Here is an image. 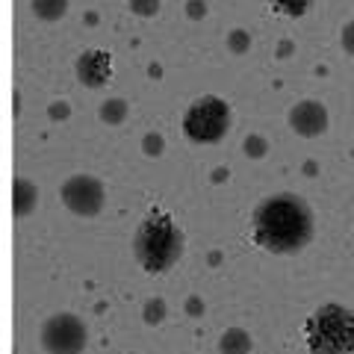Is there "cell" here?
<instances>
[{
	"mask_svg": "<svg viewBox=\"0 0 354 354\" xmlns=\"http://www.w3.org/2000/svg\"><path fill=\"white\" fill-rule=\"evenodd\" d=\"M316 236V213L301 195L274 192L254 207L251 213V242L269 254L304 251Z\"/></svg>",
	"mask_w": 354,
	"mask_h": 354,
	"instance_id": "6da1fadb",
	"label": "cell"
},
{
	"mask_svg": "<svg viewBox=\"0 0 354 354\" xmlns=\"http://www.w3.org/2000/svg\"><path fill=\"white\" fill-rule=\"evenodd\" d=\"M133 260L148 274H165L180 263L186 251V234L171 209L151 207L133 234Z\"/></svg>",
	"mask_w": 354,
	"mask_h": 354,
	"instance_id": "7a4b0ae2",
	"label": "cell"
},
{
	"mask_svg": "<svg viewBox=\"0 0 354 354\" xmlns=\"http://www.w3.org/2000/svg\"><path fill=\"white\" fill-rule=\"evenodd\" d=\"M310 354H354V310L322 304L304 325Z\"/></svg>",
	"mask_w": 354,
	"mask_h": 354,
	"instance_id": "3957f363",
	"label": "cell"
},
{
	"mask_svg": "<svg viewBox=\"0 0 354 354\" xmlns=\"http://www.w3.org/2000/svg\"><path fill=\"white\" fill-rule=\"evenodd\" d=\"M234 124V109L221 95H201L186 106L180 118V130L192 145H218L230 133Z\"/></svg>",
	"mask_w": 354,
	"mask_h": 354,
	"instance_id": "277c9868",
	"label": "cell"
},
{
	"mask_svg": "<svg viewBox=\"0 0 354 354\" xmlns=\"http://www.w3.org/2000/svg\"><path fill=\"white\" fill-rule=\"evenodd\" d=\"M39 342L48 354H83L88 346V328L74 313H53L44 319Z\"/></svg>",
	"mask_w": 354,
	"mask_h": 354,
	"instance_id": "5b68a950",
	"label": "cell"
},
{
	"mask_svg": "<svg viewBox=\"0 0 354 354\" xmlns=\"http://www.w3.org/2000/svg\"><path fill=\"white\" fill-rule=\"evenodd\" d=\"M59 198L68 213L80 216V218H95L104 213L106 186L101 177H95V174H71L68 180L59 186Z\"/></svg>",
	"mask_w": 354,
	"mask_h": 354,
	"instance_id": "8992f818",
	"label": "cell"
},
{
	"mask_svg": "<svg viewBox=\"0 0 354 354\" xmlns=\"http://www.w3.org/2000/svg\"><path fill=\"white\" fill-rule=\"evenodd\" d=\"M74 71H77V80L88 88H101L106 83H113L115 77V59L113 53L104 50V48H86L80 57L74 62Z\"/></svg>",
	"mask_w": 354,
	"mask_h": 354,
	"instance_id": "52a82bcc",
	"label": "cell"
},
{
	"mask_svg": "<svg viewBox=\"0 0 354 354\" xmlns=\"http://www.w3.org/2000/svg\"><path fill=\"white\" fill-rule=\"evenodd\" d=\"M290 127L295 136H304V139H316L328 133V124H330V115H328V106L322 101H313V97H304L290 106Z\"/></svg>",
	"mask_w": 354,
	"mask_h": 354,
	"instance_id": "ba28073f",
	"label": "cell"
},
{
	"mask_svg": "<svg viewBox=\"0 0 354 354\" xmlns=\"http://www.w3.org/2000/svg\"><path fill=\"white\" fill-rule=\"evenodd\" d=\"M39 207V186L30 177H15L12 183V213L18 221H24L27 216L36 213Z\"/></svg>",
	"mask_w": 354,
	"mask_h": 354,
	"instance_id": "9c48e42d",
	"label": "cell"
},
{
	"mask_svg": "<svg viewBox=\"0 0 354 354\" xmlns=\"http://www.w3.org/2000/svg\"><path fill=\"white\" fill-rule=\"evenodd\" d=\"M254 339L245 328H227L218 337V354H251Z\"/></svg>",
	"mask_w": 354,
	"mask_h": 354,
	"instance_id": "30bf717a",
	"label": "cell"
},
{
	"mask_svg": "<svg viewBox=\"0 0 354 354\" xmlns=\"http://www.w3.org/2000/svg\"><path fill=\"white\" fill-rule=\"evenodd\" d=\"M101 121L109 127H118L124 124L127 115H130V101H124V97H106V101L101 104Z\"/></svg>",
	"mask_w": 354,
	"mask_h": 354,
	"instance_id": "8fae6325",
	"label": "cell"
},
{
	"mask_svg": "<svg viewBox=\"0 0 354 354\" xmlns=\"http://www.w3.org/2000/svg\"><path fill=\"white\" fill-rule=\"evenodd\" d=\"M30 9L39 21L53 24V21L65 18V12H68V0H30Z\"/></svg>",
	"mask_w": 354,
	"mask_h": 354,
	"instance_id": "7c38bea8",
	"label": "cell"
},
{
	"mask_svg": "<svg viewBox=\"0 0 354 354\" xmlns=\"http://www.w3.org/2000/svg\"><path fill=\"white\" fill-rule=\"evenodd\" d=\"M165 319H169V301H165L162 295L148 298L145 307H142V322L145 325H162Z\"/></svg>",
	"mask_w": 354,
	"mask_h": 354,
	"instance_id": "4fadbf2b",
	"label": "cell"
},
{
	"mask_svg": "<svg viewBox=\"0 0 354 354\" xmlns=\"http://www.w3.org/2000/svg\"><path fill=\"white\" fill-rule=\"evenodd\" d=\"M272 3V9L278 15H286V18H301V15H307L310 9H313V3L316 0H269Z\"/></svg>",
	"mask_w": 354,
	"mask_h": 354,
	"instance_id": "5bb4252c",
	"label": "cell"
},
{
	"mask_svg": "<svg viewBox=\"0 0 354 354\" xmlns=\"http://www.w3.org/2000/svg\"><path fill=\"white\" fill-rule=\"evenodd\" d=\"M225 44H227V50L234 53V57H242V53L251 50V32L242 30V27H234L225 36Z\"/></svg>",
	"mask_w": 354,
	"mask_h": 354,
	"instance_id": "9a60e30c",
	"label": "cell"
},
{
	"mask_svg": "<svg viewBox=\"0 0 354 354\" xmlns=\"http://www.w3.org/2000/svg\"><path fill=\"white\" fill-rule=\"evenodd\" d=\"M242 151H245V157H251V160H263L266 153H269V139H266L263 133H248L245 142H242Z\"/></svg>",
	"mask_w": 354,
	"mask_h": 354,
	"instance_id": "2e32d148",
	"label": "cell"
},
{
	"mask_svg": "<svg viewBox=\"0 0 354 354\" xmlns=\"http://www.w3.org/2000/svg\"><path fill=\"white\" fill-rule=\"evenodd\" d=\"M142 153L151 157V160H157V157L165 153V136L160 130H148L145 136H142Z\"/></svg>",
	"mask_w": 354,
	"mask_h": 354,
	"instance_id": "e0dca14e",
	"label": "cell"
},
{
	"mask_svg": "<svg viewBox=\"0 0 354 354\" xmlns=\"http://www.w3.org/2000/svg\"><path fill=\"white\" fill-rule=\"evenodd\" d=\"M130 12L139 15V18H153L160 12V0H127Z\"/></svg>",
	"mask_w": 354,
	"mask_h": 354,
	"instance_id": "ac0fdd59",
	"label": "cell"
},
{
	"mask_svg": "<svg viewBox=\"0 0 354 354\" xmlns=\"http://www.w3.org/2000/svg\"><path fill=\"white\" fill-rule=\"evenodd\" d=\"M183 12L189 21H201L207 18V0H186L183 3Z\"/></svg>",
	"mask_w": 354,
	"mask_h": 354,
	"instance_id": "d6986e66",
	"label": "cell"
},
{
	"mask_svg": "<svg viewBox=\"0 0 354 354\" xmlns=\"http://www.w3.org/2000/svg\"><path fill=\"white\" fill-rule=\"evenodd\" d=\"M339 44H342V50H346L348 57H354V21L342 24V30H339Z\"/></svg>",
	"mask_w": 354,
	"mask_h": 354,
	"instance_id": "ffe728a7",
	"label": "cell"
},
{
	"mask_svg": "<svg viewBox=\"0 0 354 354\" xmlns=\"http://www.w3.org/2000/svg\"><path fill=\"white\" fill-rule=\"evenodd\" d=\"M48 115H50V121H68L71 118V106L65 101H53L48 106Z\"/></svg>",
	"mask_w": 354,
	"mask_h": 354,
	"instance_id": "44dd1931",
	"label": "cell"
},
{
	"mask_svg": "<svg viewBox=\"0 0 354 354\" xmlns=\"http://www.w3.org/2000/svg\"><path fill=\"white\" fill-rule=\"evenodd\" d=\"M201 313H204V301H201V295H189V298H186V316L198 319Z\"/></svg>",
	"mask_w": 354,
	"mask_h": 354,
	"instance_id": "7402d4cb",
	"label": "cell"
},
{
	"mask_svg": "<svg viewBox=\"0 0 354 354\" xmlns=\"http://www.w3.org/2000/svg\"><path fill=\"white\" fill-rule=\"evenodd\" d=\"M21 109H24V106H21V88L15 86V88H12V113L21 115Z\"/></svg>",
	"mask_w": 354,
	"mask_h": 354,
	"instance_id": "603a6c76",
	"label": "cell"
},
{
	"mask_svg": "<svg viewBox=\"0 0 354 354\" xmlns=\"http://www.w3.org/2000/svg\"><path fill=\"white\" fill-rule=\"evenodd\" d=\"M133 354H139V351H133Z\"/></svg>",
	"mask_w": 354,
	"mask_h": 354,
	"instance_id": "cb8c5ba5",
	"label": "cell"
}]
</instances>
